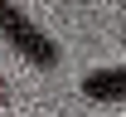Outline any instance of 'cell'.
<instances>
[{"instance_id": "1", "label": "cell", "mask_w": 126, "mask_h": 117, "mask_svg": "<svg viewBox=\"0 0 126 117\" xmlns=\"http://www.w3.org/2000/svg\"><path fill=\"white\" fill-rule=\"evenodd\" d=\"M0 39H5L19 59H29V64H39V68L58 64V44H53L19 5H10V0H0Z\"/></svg>"}, {"instance_id": "2", "label": "cell", "mask_w": 126, "mask_h": 117, "mask_svg": "<svg viewBox=\"0 0 126 117\" xmlns=\"http://www.w3.org/2000/svg\"><path fill=\"white\" fill-rule=\"evenodd\" d=\"M82 98H92V102H126V64L121 68H92L82 78Z\"/></svg>"}, {"instance_id": "3", "label": "cell", "mask_w": 126, "mask_h": 117, "mask_svg": "<svg viewBox=\"0 0 126 117\" xmlns=\"http://www.w3.org/2000/svg\"><path fill=\"white\" fill-rule=\"evenodd\" d=\"M0 102H5V88H0Z\"/></svg>"}]
</instances>
